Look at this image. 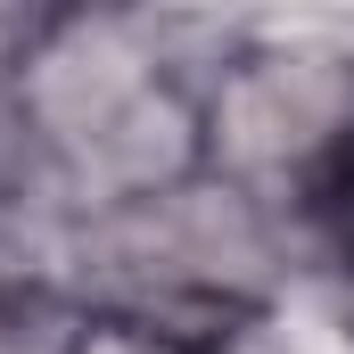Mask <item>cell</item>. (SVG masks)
<instances>
[{"mask_svg": "<svg viewBox=\"0 0 354 354\" xmlns=\"http://www.w3.org/2000/svg\"><path fill=\"white\" fill-rule=\"evenodd\" d=\"M322 223L338 239V264L354 272V132H346V149L330 157V174H322Z\"/></svg>", "mask_w": 354, "mask_h": 354, "instance_id": "obj_5", "label": "cell"}, {"mask_svg": "<svg viewBox=\"0 0 354 354\" xmlns=\"http://www.w3.org/2000/svg\"><path fill=\"white\" fill-rule=\"evenodd\" d=\"M25 140H41V157L58 174L91 189V206H124L149 198L165 181L198 174V107L181 99L165 58L115 25V17H58L25 41L17 91H8Z\"/></svg>", "mask_w": 354, "mask_h": 354, "instance_id": "obj_1", "label": "cell"}, {"mask_svg": "<svg viewBox=\"0 0 354 354\" xmlns=\"http://www.w3.org/2000/svg\"><path fill=\"white\" fill-rule=\"evenodd\" d=\"M354 132V66L313 41H264L223 66V83L198 115V140L214 149L223 181H288L330 174Z\"/></svg>", "mask_w": 354, "mask_h": 354, "instance_id": "obj_3", "label": "cell"}, {"mask_svg": "<svg viewBox=\"0 0 354 354\" xmlns=\"http://www.w3.org/2000/svg\"><path fill=\"white\" fill-rule=\"evenodd\" d=\"M83 280L99 288V313L198 346V338H214L264 305L272 231L239 181L189 174V181H165L149 198L91 214Z\"/></svg>", "mask_w": 354, "mask_h": 354, "instance_id": "obj_2", "label": "cell"}, {"mask_svg": "<svg viewBox=\"0 0 354 354\" xmlns=\"http://www.w3.org/2000/svg\"><path fill=\"white\" fill-rule=\"evenodd\" d=\"M66 354H198V346H181L165 330H140V322H115V313H91L66 338Z\"/></svg>", "mask_w": 354, "mask_h": 354, "instance_id": "obj_4", "label": "cell"}]
</instances>
